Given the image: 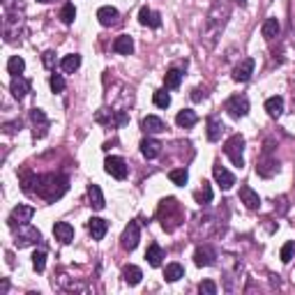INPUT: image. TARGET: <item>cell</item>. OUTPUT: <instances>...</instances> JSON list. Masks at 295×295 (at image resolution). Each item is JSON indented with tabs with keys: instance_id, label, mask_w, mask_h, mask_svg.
Returning a JSON list of instances; mask_svg holds the SVG:
<instances>
[{
	"instance_id": "6da1fadb",
	"label": "cell",
	"mask_w": 295,
	"mask_h": 295,
	"mask_svg": "<svg viewBox=\"0 0 295 295\" xmlns=\"http://www.w3.org/2000/svg\"><path fill=\"white\" fill-rule=\"evenodd\" d=\"M228 16H230L228 0H215V5L210 7V14H207V18H205V26H203V30H201V41L207 49H212V46L217 44V39H219Z\"/></svg>"
},
{
	"instance_id": "7a4b0ae2",
	"label": "cell",
	"mask_w": 295,
	"mask_h": 295,
	"mask_svg": "<svg viewBox=\"0 0 295 295\" xmlns=\"http://www.w3.org/2000/svg\"><path fill=\"white\" fill-rule=\"evenodd\" d=\"M69 187V180L65 175H55V173H49V175H41L37 180V187H35V194L39 198H44L46 203H53L67 192Z\"/></svg>"
},
{
	"instance_id": "3957f363",
	"label": "cell",
	"mask_w": 295,
	"mask_h": 295,
	"mask_svg": "<svg viewBox=\"0 0 295 295\" xmlns=\"http://www.w3.org/2000/svg\"><path fill=\"white\" fill-rule=\"evenodd\" d=\"M224 152H226V157L233 161V166L242 168V166H244V155H242V152H244V136H242V134H233V136L226 141Z\"/></svg>"
},
{
	"instance_id": "277c9868",
	"label": "cell",
	"mask_w": 295,
	"mask_h": 295,
	"mask_svg": "<svg viewBox=\"0 0 295 295\" xmlns=\"http://www.w3.org/2000/svg\"><path fill=\"white\" fill-rule=\"evenodd\" d=\"M277 171H279V161H277V157H272L270 148H265L263 155L256 159V173L261 175V178H270V175H275Z\"/></svg>"
},
{
	"instance_id": "5b68a950",
	"label": "cell",
	"mask_w": 295,
	"mask_h": 295,
	"mask_svg": "<svg viewBox=\"0 0 295 295\" xmlns=\"http://www.w3.org/2000/svg\"><path fill=\"white\" fill-rule=\"evenodd\" d=\"M138 240H141V226H138V221H129L120 235V247L124 251H134L138 247Z\"/></svg>"
},
{
	"instance_id": "8992f818",
	"label": "cell",
	"mask_w": 295,
	"mask_h": 295,
	"mask_svg": "<svg viewBox=\"0 0 295 295\" xmlns=\"http://www.w3.org/2000/svg\"><path fill=\"white\" fill-rule=\"evenodd\" d=\"M224 111L230 115V118H244V115L249 113V99H247V95H233V97H228L226 99V104H224Z\"/></svg>"
},
{
	"instance_id": "52a82bcc",
	"label": "cell",
	"mask_w": 295,
	"mask_h": 295,
	"mask_svg": "<svg viewBox=\"0 0 295 295\" xmlns=\"http://www.w3.org/2000/svg\"><path fill=\"white\" fill-rule=\"evenodd\" d=\"M104 171L109 175H113L115 180H124L127 178V161L122 159V157H115V155H111V157H106L104 159Z\"/></svg>"
},
{
	"instance_id": "ba28073f",
	"label": "cell",
	"mask_w": 295,
	"mask_h": 295,
	"mask_svg": "<svg viewBox=\"0 0 295 295\" xmlns=\"http://www.w3.org/2000/svg\"><path fill=\"white\" fill-rule=\"evenodd\" d=\"M129 115L124 113V111H109V109H101L99 113H97V122H104L109 124V127H122V124H127Z\"/></svg>"
},
{
	"instance_id": "9c48e42d",
	"label": "cell",
	"mask_w": 295,
	"mask_h": 295,
	"mask_svg": "<svg viewBox=\"0 0 295 295\" xmlns=\"http://www.w3.org/2000/svg\"><path fill=\"white\" fill-rule=\"evenodd\" d=\"M41 240V233L37 228H32V226H28V224H23V226H18V235H16V247L21 249V247H28V244H37Z\"/></svg>"
},
{
	"instance_id": "30bf717a",
	"label": "cell",
	"mask_w": 295,
	"mask_h": 295,
	"mask_svg": "<svg viewBox=\"0 0 295 295\" xmlns=\"http://www.w3.org/2000/svg\"><path fill=\"white\" fill-rule=\"evenodd\" d=\"M30 120H32V127H35V138H44L46 134H49V118H46V113L41 109H32L30 111Z\"/></svg>"
},
{
	"instance_id": "8fae6325",
	"label": "cell",
	"mask_w": 295,
	"mask_h": 295,
	"mask_svg": "<svg viewBox=\"0 0 295 295\" xmlns=\"http://www.w3.org/2000/svg\"><path fill=\"white\" fill-rule=\"evenodd\" d=\"M254 67H256V60L254 58H242L233 69V78L238 83H247L254 74Z\"/></svg>"
},
{
	"instance_id": "7c38bea8",
	"label": "cell",
	"mask_w": 295,
	"mask_h": 295,
	"mask_svg": "<svg viewBox=\"0 0 295 295\" xmlns=\"http://www.w3.org/2000/svg\"><path fill=\"white\" fill-rule=\"evenodd\" d=\"M215 261H217V251L210 244H203V247H198L196 251H194V263H196L198 267H210V265H215Z\"/></svg>"
},
{
	"instance_id": "4fadbf2b",
	"label": "cell",
	"mask_w": 295,
	"mask_h": 295,
	"mask_svg": "<svg viewBox=\"0 0 295 295\" xmlns=\"http://www.w3.org/2000/svg\"><path fill=\"white\" fill-rule=\"evenodd\" d=\"M32 215H35V207H30V205H16L12 210V215H9V226H23V224H28V221L32 219Z\"/></svg>"
},
{
	"instance_id": "5bb4252c",
	"label": "cell",
	"mask_w": 295,
	"mask_h": 295,
	"mask_svg": "<svg viewBox=\"0 0 295 295\" xmlns=\"http://www.w3.org/2000/svg\"><path fill=\"white\" fill-rule=\"evenodd\" d=\"M238 196H240V203H244V207H247V210H258V207H261V196H258L251 187H247V184H242V187H240Z\"/></svg>"
},
{
	"instance_id": "9a60e30c",
	"label": "cell",
	"mask_w": 295,
	"mask_h": 295,
	"mask_svg": "<svg viewBox=\"0 0 295 295\" xmlns=\"http://www.w3.org/2000/svg\"><path fill=\"white\" fill-rule=\"evenodd\" d=\"M97 18H99V23L104 28H111V26H118L120 23V12L115 7H99L97 9Z\"/></svg>"
},
{
	"instance_id": "2e32d148",
	"label": "cell",
	"mask_w": 295,
	"mask_h": 295,
	"mask_svg": "<svg viewBox=\"0 0 295 295\" xmlns=\"http://www.w3.org/2000/svg\"><path fill=\"white\" fill-rule=\"evenodd\" d=\"M212 175H215L217 184H219L221 189H230L235 184V175L230 173V171H226L221 164H215L212 166Z\"/></svg>"
},
{
	"instance_id": "e0dca14e",
	"label": "cell",
	"mask_w": 295,
	"mask_h": 295,
	"mask_svg": "<svg viewBox=\"0 0 295 295\" xmlns=\"http://www.w3.org/2000/svg\"><path fill=\"white\" fill-rule=\"evenodd\" d=\"M106 230H109V221L101 219V217H90V221H88V233H90L92 240H101L106 235Z\"/></svg>"
},
{
	"instance_id": "ac0fdd59",
	"label": "cell",
	"mask_w": 295,
	"mask_h": 295,
	"mask_svg": "<svg viewBox=\"0 0 295 295\" xmlns=\"http://www.w3.org/2000/svg\"><path fill=\"white\" fill-rule=\"evenodd\" d=\"M30 90V81L26 76H12V83H9V92H12L16 99H23Z\"/></svg>"
},
{
	"instance_id": "d6986e66",
	"label": "cell",
	"mask_w": 295,
	"mask_h": 295,
	"mask_svg": "<svg viewBox=\"0 0 295 295\" xmlns=\"http://www.w3.org/2000/svg\"><path fill=\"white\" fill-rule=\"evenodd\" d=\"M53 235H55V240H60L62 244H69L74 240V226L67 224V221H58V224L53 226Z\"/></svg>"
},
{
	"instance_id": "ffe728a7",
	"label": "cell",
	"mask_w": 295,
	"mask_h": 295,
	"mask_svg": "<svg viewBox=\"0 0 295 295\" xmlns=\"http://www.w3.org/2000/svg\"><path fill=\"white\" fill-rule=\"evenodd\" d=\"M161 143L159 141H155V138H143L141 141V152H143V157L145 159H157V157L161 155Z\"/></svg>"
},
{
	"instance_id": "44dd1931",
	"label": "cell",
	"mask_w": 295,
	"mask_h": 295,
	"mask_svg": "<svg viewBox=\"0 0 295 295\" xmlns=\"http://www.w3.org/2000/svg\"><path fill=\"white\" fill-rule=\"evenodd\" d=\"M141 129L145 134H159V132H166V124H164V120L157 118V115H148V118H143Z\"/></svg>"
},
{
	"instance_id": "7402d4cb",
	"label": "cell",
	"mask_w": 295,
	"mask_h": 295,
	"mask_svg": "<svg viewBox=\"0 0 295 295\" xmlns=\"http://www.w3.org/2000/svg\"><path fill=\"white\" fill-rule=\"evenodd\" d=\"M138 21H141V26H148V28H159L161 26V16L157 12H152L150 7H141V12H138Z\"/></svg>"
},
{
	"instance_id": "603a6c76",
	"label": "cell",
	"mask_w": 295,
	"mask_h": 295,
	"mask_svg": "<svg viewBox=\"0 0 295 295\" xmlns=\"http://www.w3.org/2000/svg\"><path fill=\"white\" fill-rule=\"evenodd\" d=\"M88 201H90L92 210H104V194H101L99 184H88Z\"/></svg>"
},
{
	"instance_id": "cb8c5ba5",
	"label": "cell",
	"mask_w": 295,
	"mask_h": 295,
	"mask_svg": "<svg viewBox=\"0 0 295 295\" xmlns=\"http://www.w3.org/2000/svg\"><path fill=\"white\" fill-rule=\"evenodd\" d=\"M145 261H148L150 267H159L161 261H164V249H161L157 242H152L150 247H148V251H145Z\"/></svg>"
},
{
	"instance_id": "d4e9b609",
	"label": "cell",
	"mask_w": 295,
	"mask_h": 295,
	"mask_svg": "<svg viewBox=\"0 0 295 295\" xmlns=\"http://www.w3.org/2000/svg\"><path fill=\"white\" fill-rule=\"evenodd\" d=\"M175 122H178V127L189 129V127H194V124L198 122V115L194 113L192 109H182L178 115H175Z\"/></svg>"
},
{
	"instance_id": "484cf974",
	"label": "cell",
	"mask_w": 295,
	"mask_h": 295,
	"mask_svg": "<svg viewBox=\"0 0 295 295\" xmlns=\"http://www.w3.org/2000/svg\"><path fill=\"white\" fill-rule=\"evenodd\" d=\"M113 51L115 53H120V55H129L134 51V39L129 35H120V37H115V41H113Z\"/></svg>"
},
{
	"instance_id": "4316f807",
	"label": "cell",
	"mask_w": 295,
	"mask_h": 295,
	"mask_svg": "<svg viewBox=\"0 0 295 295\" xmlns=\"http://www.w3.org/2000/svg\"><path fill=\"white\" fill-rule=\"evenodd\" d=\"M122 279H124V284H129V286L141 284V279H143L141 267H136V265H124V267H122Z\"/></svg>"
},
{
	"instance_id": "83f0119b",
	"label": "cell",
	"mask_w": 295,
	"mask_h": 295,
	"mask_svg": "<svg viewBox=\"0 0 295 295\" xmlns=\"http://www.w3.org/2000/svg\"><path fill=\"white\" fill-rule=\"evenodd\" d=\"M221 132H224V122H221L219 118H207V141H219L221 138Z\"/></svg>"
},
{
	"instance_id": "f1b7e54d",
	"label": "cell",
	"mask_w": 295,
	"mask_h": 295,
	"mask_svg": "<svg viewBox=\"0 0 295 295\" xmlns=\"http://www.w3.org/2000/svg\"><path fill=\"white\" fill-rule=\"evenodd\" d=\"M265 111L270 118H279V115L284 113V97H279V95L270 97V99L265 101Z\"/></svg>"
},
{
	"instance_id": "f546056e",
	"label": "cell",
	"mask_w": 295,
	"mask_h": 295,
	"mask_svg": "<svg viewBox=\"0 0 295 295\" xmlns=\"http://www.w3.org/2000/svg\"><path fill=\"white\" fill-rule=\"evenodd\" d=\"M78 67H81V55H78V53L65 55V58L60 60V69H62L65 74H74Z\"/></svg>"
},
{
	"instance_id": "4dcf8cb0",
	"label": "cell",
	"mask_w": 295,
	"mask_h": 295,
	"mask_svg": "<svg viewBox=\"0 0 295 295\" xmlns=\"http://www.w3.org/2000/svg\"><path fill=\"white\" fill-rule=\"evenodd\" d=\"M180 83H182V72H180V69H168V72L164 74L166 90H175V88H180Z\"/></svg>"
},
{
	"instance_id": "1f68e13d",
	"label": "cell",
	"mask_w": 295,
	"mask_h": 295,
	"mask_svg": "<svg viewBox=\"0 0 295 295\" xmlns=\"http://www.w3.org/2000/svg\"><path fill=\"white\" fill-rule=\"evenodd\" d=\"M261 32H263V37H265V39H275V37L279 35V21H277L275 16L265 18V23H263Z\"/></svg>"
},
{
	"instance_id": "d6a6232c",
	"label": "cell",
	"mask_w": 295,
	"mask_h": 295,
	"mask_svg": "<svg viewBox=\"0 0 295 295\" xmlns=\"http://www.w3.org/2000/svg\"><path fill=\"white\" fill-rule=\"evenodd\" d=\"M180 277H184V267L180 265V263H168L164 270V279L173 284V281H178Z\"/></svg>"
},
{
	"instance_id": "836d02e7",
	"label": "cell",
	"mask_w": 295,
	"mask_h": 295,
	"mask_svg": "<svg viewBox=\"0 0 295 295\" xmlns=\"http://www.w3.org/2000/svg\"><path fill=\"white\" fill-rule=\"evenodd\" d=\"M194 198H196V203H201V205H207V203H212V187H210V182H205V180H203V182H201V189L194 194Z\"/></svg>"
},
{
	"instance_id": "e575fe53",
	"label": "cell",
	"mask_w": 295,
	"mask_h": 295,
	"mask_svg": "<svg viewBox=\"0 0 295 295\" xmlns=\"http://www.w3.org/2000/svg\"><path fill=\"white\" fill-rule=\"evenodd\" d=\"M23 69H26V60H23L21 55H12V58L7 60V72L12 74V76H21Z\"/></svg>"
},
{
	"instance_id": "d590c367",
	"label": "cell",
	"mask_w": 295,
	"mask_h": 295,
	"mask_svg": "<svg viewBox=\"0 0 295 295\" xmlns=\"http://www.w3.org/2000/svg\"><path fill=\"white\" fill-rule=\"evenodd\" d=\"M168 178H171V182H173V184L184 187V184H187V180H189V173H187V168H173L168 173Z\"/></svg>"
},
{
	"instance_id": "8d00e7d4",
	"label": "cell",
	"mask_w": 295,
	"mask_h": 295,
	"mask_svg": "<svg viewBox=\"0 0 295 295\" xmlns=\"http://www.w3.org/2000/svg\"><path fill=\"white\" fill-rule=\"evenodd\" d=\"M60 18H62L65 26H72L74 18H76V7H74V3H67L62 7V12H60Z\"/></svg>"
},
{
	"instance_id": "74e56055",
	"label": "cell",
	"mask_w": 295,
	"mask_h": 295,
	"mask_svg": "<svg viewBox=\"0 0 295 295\" xmlns=\"http://www.w3.org/2000/svg\"><path fill=\"white\" fill-rule=\"evenodd\" d=\"M152 101H155V106H159V109H168V106H171V95L166 90H155Z\"/></svg>"
},
{
	"instance_id": "f35d334b",
	"label": "cell",
	"mask_w": 295,
	"mask_h": 295,
	"mask_svg": "<svg viewBox=\"0 0 295 295\" xmlns=\"http://www.w3.org/2000/svg\"><path fill=\"white\" fill-rule=\"evenodd\" d=\"M32 267H35L37 272H44V267H46V251L44 249L32 254Z\"/></svg>"
},
{
	"instance_id": "ab89813d",
	"label": "cell",
	"mask_w": 295,
	"mask_h": 295,
	"mask_svg": "<svg viewBox=\"0 0 295 295\" xmlns=\"http://www.w3.org/2000/svg\"><path fill=\"white\" fill-rule=\"evenodd\" d=\"M198 293H201V295H215L217 293V284H215V281H210V279L201 281V284H198Z\"/></svg>"
},
{
	"instance_id": "60d3db41",
	"label": "cell",
	"mask_w": 295,
	"mask_h": 295,
	"mask_svg": "<svg viewBox=\"0 0 295 295\" xmlns=\"http://www.w3.org/2000/svg\"><path fill=\"white\" fill-rule=\"evenodd\" d=\"M293 254H295V242H286L284 247H281V263H290Z\"/></svg>"
},
{
	"instance_id": "b9f144b4",
	"label": "cell",
	"mask_w": 295,
	"mask_h": 295,
	"mask_svg": "<svg viewBox=\"0 0 295 295\" xmlns=\"http://www.w3.org/2000/svg\"><path fill=\"white\" fill-rule=\"evenodd\" d=\"M51 90H53L55 95H60V92L65 90V78L60 76V74H53V76H51Z\"/></svg>"
},
{
	"instance_id": "7bdbcfd3",
	"label": "cell",
	"mask_w": 295,
	"mask_h": 295,
	"mask_svg": "<svg viewBox=\"0 0 295 295\" xmlns=\"http://www.w3.org/2000/svg\"><path fill=\"white\" fill-rule=\"evenodd\" d=\"M41 62H44L46 69H53L55 67V53L53 51H46V53L41 55Z\"/></svg>"
},
{
	"instance_id": "ee69618b",
	"label": "cell",
	"mask_w": 295,
	"mask_h": 295,
	"mask_svg": "<svg viewBox=\"0 0 295 295\" xmlns=\"http://www.w3.org/2000/svg\"><path fill=\"white\" fill-rule=\"evenodd\" d=\"M192 99H194V101H201V99H205V92H203V90H198V88H196V90H192Z\"/></svg>"
},
{
	"instance_id": "f6af8a7d",
	"label": "cell",
	"mask_w": 295,
	"mask_h": 295,
	"mask_svg": "<svg viewBox=\"0 0 295 295\" xmlns=\"http://www.w3.org/2000/svg\"><path fill=\"white\" fill-rule=\"evenodd\" d=\"M235 3H238V5H240V7H244V5H247V3H249V0H235Z\"/></svg>"
},
{
	"instance_id": "bcb514c9",
	"label": "cell",
	"mask_w": 295,
	"mask_h": 295,
	"mask_svg": "<svg viewBox=\"0 0 295 295\" xmlns=\"http://www.w3.org/2000/svg\"><path fill=\"white\" fill-rule=\"evenodd\" d=\"M39 3H53V0H39Z\"/></svg>"
}]
</instances>
